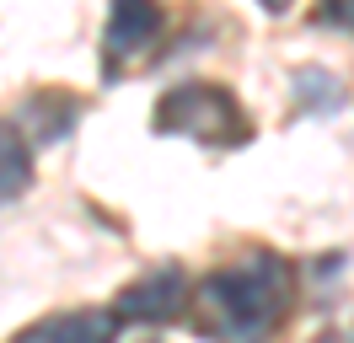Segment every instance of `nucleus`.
<instances>
[{
	"label": "nucleus",
	"instance_id": "nucleus-1",
	"mask_svg": "<svg viewBox=\"0 0 354 343\" xmlns=\"http://www.w3.org/2000/svg\"><path fill=\"white\" fill-rule=\"evenodd\" d=\"M290 300H295V268L279 252H252L199 284L194 322L204 338L221 343H268L290 317Z\"/></svg>",
	"mask_w": 354,
	"mask_h": 343
},
{
	"label": "nucleus",
	"instance_id": "nucleus-2",
	"mask_svg": "<svg viewBox=\"0 0 354 343\" xmlns=\"http://www.w3.org/2000/svg\"><path fill=\"white\" fill-rule=\"evenodd\" d=\"M156 134H183V140H199V145H215V150H236L252 140V118L225 86L188 81V86L161 91Z\"/></svg>",
	"mask_w": 354,
	"mask_h": 343
},
{
	"label": "nucleus",
	"instance_id": "nucleus-3",
	"mask_svg": "<svg viewBox=\"0 0 354 343\" xmlns=\"http://www.w3.org/2000/svg\"><path fill=\"white\" fill-rule=\"evenodd\" d=\"M156 38H161V6H156V0H113L108 38H102L108 75H118L124 64H134Z\"/></svg>",
	"mask_w": 354,
	"mask_h": 343
},
{
	"label": "nucleus",
	"instance_id": "nucleus-4",
	"mask_svg": "<svg viewBox=\"0 0 354 343\" xmlns=\"http://www.w3.org/2000/svg\"><path fill=\"white\" fill-rule=\"evenodd\" d=\"M183 306H188L183 268H151L134 284H124V295H118L113 311H118V322H172Z\"/></svg>",
	"mask_w": 354,
	"mask_h": 343
},
{
	"label": "nucleus",
	"instance_id": "nucleus-5",
	"mask_svg": "<svg viewBox=\"0 0 354 343\" xmlns=\"http://www.w3.org/2000/svg\"><path fill=\"white\" fill-rule=\"evenodd\" d=\"M118 338V311H59L22 327L11 343H113Z\"/></svg>",
	"mask_w": 354,
	"mask_h": 343
},
{
	"label": "nucleus",
	"instance_id": "nucleus-6",
	"mask_svg": "<svg viewBox=\"0 0 354 343\" xmlns=\"http://www.w3.org/2000/svg\"><path fill=\"white\" fill-rule=\"evenodd\" d=\"M27 188H32V150L22 129L0 118V198H22Z\"/></svg>",
	"mask_w": 354,
	"mask_h": 343
},
{
	"label": "nucleus",
	"instance_id": "nucleus-7",
	"mask_svg": "<svg viewBox=\"0 0 354 343\" xmlns=\"http://www.w3.org/2000/svg\"><path fill=\"white\" fill-rule=\"evenodd\" d=\"M295 97H301V107H317V113L344 102V91H338V81H333L328 70H301L295 75Z\"/></svg>",
	"mask_w": 354,
	"mask_h": 343
},
{
	"label": "nucleus",
	"instance_id": "nucleus-8",
	"mask_svg": "<svg viewBox=\"0 0 354 343\" xmlns=\"http://www.w3.org/2000/svg\"><path fill=\"white\" fill-rule=\"evenodd\" d=\"M311 21H317V27H344V33H354V0H317Z\"/></svg>",
	"mask_w": 354,
	"mask_h": 343
},
{
	"label": "nucleus",
	"instance_id": "nucleus-9",
	"mask_svg": "<svg viewBox=\"0 0 354 343\" xmlns=\"http://www.w3.org/2000/svg\"><path fill=\"white\" fill-rule=\"evenodd\" d=\"M258 6H263L268 17H285V11H290V0H258Z\"/></svg>",
	"mask_w": 354,
	"mask_h": 343
},
{
	"label": "nucleus",
	"instance_id": "nucleus-10",
	"mask_svg": "<svg viewBox=\"0 0 354 343\" xmlns=\"http://www.w3.org/2000/svg\"><path fill=\"white\" fill-rule=\"evenodd\" d=\"M322 343H338V338H333V333H328V338H322Z\"/></svg>",
	"mask_w": 354,
	"mask_h": 343
}]
</instances>
